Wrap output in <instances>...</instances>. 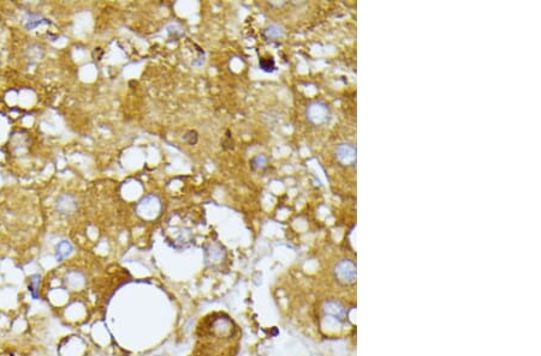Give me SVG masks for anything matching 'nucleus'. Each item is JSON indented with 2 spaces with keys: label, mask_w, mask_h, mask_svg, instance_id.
<instances>
[{
  "label": "nucleus",
  "mask_w": 541,
  "mask_h": 356,
  "mask_svg": "<svg viewBox=\"0 0 541 356\" xmlns=\"http://www.w3.org/2000/svg\"><path fill=\"white\" fill-rule=\"evenodd\" d=\"M136 211L142 218L152 220L155 218L161 211V201L156 194H148L139 202Z\"/></svg>",
  "instance_id": "nucleus-1"
},
{
  "label": "nucleus",
  "mask_w": 541,
  "mask_h": 356,
  "mask_svg": "<svg viewBox=\"0 0 541 356\" xmlns=\"http://www.w3.org/2000/svg\"><path fill=\"white\" fill-rule=\"evenodd\" d=\"M306 116L313 125H322L330 117V109H328L327 104L321 101H314L307 106Z\"/></svg>",
  "instance_id": "nucleus-2"
},
{
  "label": "nucleus",
  "mask_w": 541,
  "mask_h": 356,
  "mask_svg": "<svg viewBox=\"0 0 541 356\" xmlns=\"http://www.w3.org/2000/svg\"><path fill=\"white\" fill-rule=\"evenodd\" d=\"M334 273L337 280L341 281V282L351 283L355 280V277H356V266L349 259L341 260V262L335 265Z\"/></svg>",
  "instance_id": "nucleus-3"
},
{
  "label": "nucleus",
  "mask_w": 541,
  "mask_h": 356,
  "mask_svg": "<svg viewBox=\"0 0 541 356\" xmlns=\"http://www.w3.org/2000/svg\"><path fill=\"white\" fill-rule=\"evenodd\" d=\"M77 199L74 194L70 193L60 194L57 198V202H55V210L59 212L60 215H65V216L73 215L77 210Z\"/></svg>",
  "instance_id": "nucleus-4"
},
{
  "label": "nucleus",
  "mask_w": 541,
  "mask_h": 356,
  "mask_svg": "<svg viewBox=\"0 0 541 356\" xmlns=\"http://www.w3.org/2000/svg\"><path fill=\"white\" fill-rule=\"evenodd\" d=\"M335 157L343 166H353L356 162V149L349 143H341L335 148Z\"/></svg>",
  "instance_id": "nucleus-5"
},
{
  "label": "nucleus",
  "mask_w": 541,
  "mask_h": 356,
  "mask_svg": "<svg viewBox=\"0 0 541 356\" xmlns=\"http://www.w3.org/2000/svg\"><path fill=\"white\" fill-rule=\"evenodd\" d=\"M44 23H47V19L44 16L34 14V12H28L23 18V24L28 30H32V29L38 28L39 25L44 24Z\"/></svg>",
  "instance_id": "nucleus-6"
},
{
  "label": "nucleus",
  "mask_w": 541,
  "mask_h": 356,
  "mask_svg": "<svg viewBox=\"0 0 541 356\" xmlns=\"http://www.w3.org/2000/svg\"><path fill=\"white\" fill-rule=\"evenodd\" d=\"M74 247L71 245L70 241L67 240H61L59 244L55 246V258H57L58 262H61L65 258H67L73 253Z\"/></svg>",
  "instance_id": "nucleus-7"
},
{
  "label": "nucleus",
  "mask_w": 541,
  "mask_h": 356,
  "mask_svg": "<svg viewBox=\"0 0 541 356\" xmlns=\"http://www.w3.org/2000/svg\"><path fill=\"white\" fill-rule=\"evenodd\" d=\"M284 35V29L278 24H269L263 29V36L268 40H277Z\"/></svg>",
  "instance_id": "nucleus-8"
},
{
  "label": "nucleus",
  "mask_w": 541,
  "mask_h": 356,
  "mask_svg": "<svg viewBox=\"0 0 541 356\" xmlns=\"http://www.w3.org/2000/svg\"><path fill=\"white\" fill-rule=\"evenodd\" d=\"M325 311H326V313H327V314L333 315V317H338V318H341V317L344 314L343 306H342L340 302H335V301L326 302Z\"/></svg>",
  "instance_id": "nucleus-9"
},
{
  "label": "nucleus",
  "mask_w": 541,
  "mask_h": 356,
  "mask_svg": "<svg viewBox=\"0 0 541 356\" xmlns=\"http://www.w3.org/2000/svg\"><path fill=\"white\" fill-rule=\"evenodd\" d=\"M267 161H268L267 156L256 155L255 157H253L252 161H250V167H252L254 171H261V169L266 167Z\"/></svg>",
  "instance_id": "nucleus-10"
},
{
  "label": "nucleus",
  "mask_w": 541,
  "mask_h": 356,
  "mask_svg": "<svg viewBox=\"0 0 541 356\" xmlns=\"http://www.w3.org/2000/svg\"><path fill=\"white\" fill-rule=\"evenodd\" d=\"M27 55L30 60H40L44 55V51L39 45H30L27 50Z\"/></svg>",
  "instance_id": "nucleus-11"
},
{
  "label": "nucleus",
  "mask_w": 541,
  "mask_h": 356,
  "mask_svg": "<svg viewBox=\"0 0 541 356\" xmlns=\"http://www.w3.org/2000/svg\"><path fill=\"white\" fill-rule=\"evenodd\" d=\"M259 66L265 72H272L276 67L275 60L273 59H260Z\"/></svg>",
  "instance_id": "nucleus-12"
},
{
  "label": "nucleus",
  "mask_w": 541,
  "mask_h": 356,
  "mask_svg": "<svg viewBox=\"0 0 541 356\" xmlns=\"http://www.w3.org/2000/svg\"><path fill=\"white\" fill-rule=\"evenodd\" d=\"M197 139H198V136L197 133L195 131H189L184 135V140L188 143V144L190 145H194L197 143Z\"/></svg>",
  "instance_id": "nucleus-13"
}]
</instances>
